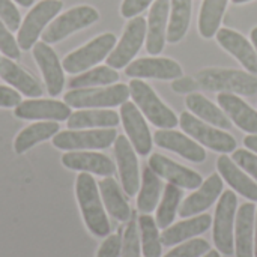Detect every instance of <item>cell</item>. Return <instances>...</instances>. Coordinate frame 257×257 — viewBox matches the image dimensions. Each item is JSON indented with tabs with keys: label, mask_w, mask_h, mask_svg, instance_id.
Segmentation results:
<instances>
[{
	"label": "cell",
	"mask_w": 257,
	"mask_h": 257,
	"mask_svg": "<svg viewBox=\"0 0 257 257\" xmlns=\"http://www.w3.org/2000/svg\"><path fill=\"white\" fill-rule=\"evenodd\" d=\"M200 87L214 92H227L238 95L257 93V77L238 69L206 68L196 75Z\"/></svg>",
	"instance_id": "cell-2"
},
{
	"label": "cell",
	"mask_w": 257,
	"mask_h": 257,
	"mask_svg": "<svg viewBox=\"0 0 257 257\" xmlns=\"http://www.w3.org/2000/svg\"><path fill=\"white\" fill-rule=\"evenodd\" d=\"M232 160L239 166L242 170H245L257 182V155L248 149H236L233 152Z\"/></svg>",
	"instance_id": "cell-42"
},
{
	"label": "cell",
	"mask_w": 257,
	"mask_h": 257,
	"mask_svg": "<svg viewBox=\"0 0 257 257\" xmlns=\"http://www.w3.org/2000/svg\"><path fill=\"white\" fill-rule=\"evenodd\" d=\"M254 203H244L235 221V254L236 257H254Z\"/></svg>",
	"instance_id": "cell-23"
},
{
	"label": "cell",
	"mask_w": 257,
	"mask_h": 257,
	"mask_svg": "<svg viewBox=\"0 0 257 257\" xmlns=\"http://www.w3.org/2000/svg\"><path fill=\"white\" fill-rule=\"evenodd\" d=\"M220 108L245 133L257 134V111L235 93L220 92L217 96Z\"/></svg>",
	"instance_id": "cell-24"
},
{
	"label": "cell",
	"mask_w": 257,
	"mask_h": 257,
	"mask_svg": "<svg viewBox=\"0 0 257 257\" xmlns=\"http://www.w3.org/2000/svg\"><path fill=\"white\" fill-rule=\"evenodd\" d=\"M99 20V14L95 8L83 5V6H75L65 14L59 15L54 18L42 32L41 38L45 44H56L71 33L81 30Z\"/></svg>",
	"instance_id": "cell-10"
},
{
	"label": "cell",
	"mask_w": 257,
	"mask_h": 257,
	"mask_svg": "<svg viewBox=\"0 0 257 257\" xmlns=\"http://www.w3.org/2000/svg\"><path fill=\"white\" fill-rule=\"evenodd\" d=\"M98 188H99V194H101V199L107 212L117 221H122V223L130 221L133 217V212L119 184L111 176H107L98 184Z\"/></svg>",
	"instance_id": "cell-28"
},
{
	"label": "cell",
	"mask_w": 257,
	"mask_h": 257,
	"mask_svg": "<svg viewBox=\"0 0 257 257\" xmlns=\"http://www.w3.org/2000/svg\"><path fill=\"white\" fill-rule=\"evenodd\" d=\"M227 6V0H203L199 15V32L209 39L217 35Z\"/></svg>",
	"instance_id": "cell-34"
},
{
	"label": "cell",
	"mask_w": 257,
	"mask_h": 257,
	"mask_svg": "<svg viewBox=\"0 0 257 257\" xmlns=\"http://www.w3.org/2000/svg\"><path fill=\"white\" fill-rule=\"evenodd\" d=\"M120 116L113 110L86 108L74 111L68 119V130H96V128H116Z\"/></svg>",
	"instance_id": "cell-29"
},
{
	"label": "cell",
	"mask_w": 257,
	"mask_h": 257,
	"mask_svg": "<svg viewBox=\"0 0 257 257\" xmlns=\"http://www.w3.org/2000/svg\"><path fill=\"white\" fill-rule=\"evenodd\" d=\"M161 179L160 176L148 166L143 170V178H142V188L137 197V209L142 214H151L152 211L157 209L160 196H161Z\"/></svg>",
	"instance_id": "cell-33"
},
{
	"label": "cell",
	"mask_w": 257,
	"mask_h": 257,
	"mask_svg": "<svg viewBox=\"0 0 257 257\" xmlns=\"http://www.w3.org/2000/svg\"><path fill=\"white\" fill-rule=\"evenodd\" d=\"M119 80V74L111 66H95L69 80L71 89H87L95 86H110Z\"/></svg>",
	"instance_id": "cell-35"
},
{
	"label": "cell",
	"mask_w": 257,
	"mask_h": 257,
	"mask_svg": "<svg viewBox=\"0 0 257 257\" xmlns=\"http://www.w3.org/2000/svg\"><path fill=\"white\" fill-rule=\"evenodd\" d=\"M125 74L131 78H158L176 80L182 77V68L178 62L167 57H142L131 62L125 68Z\"/></svg>",
	"instance_id": "cell-16"
},
{
	"label": "cell",
	"mask_w": 257,
	"mask_h": 257,
	"mask_svg": "<svg viewBox=\"0 0 257 257\" xmlns=\"http://www.w3.org/2000/svg\"><path fill=\"white\" fill-rule=\"evenodd\" d=\"M114 157L117 161L122 188L126 196L133 197L137 194L140 187V173H139L137 152L134 151L131 142L125 136L117 134L114 140Z\"/></svg>",
	"instance_id": "cell-13"
},
{
	"label": "cell",
	"mask_w": 257,
	"mask_h": 257,
	"mask_svg": "<svg viewBox=\"0 0 257 257\" xmlns=\"http://www.w3.org/2000/svg\"><path fill=\"white\" fill-rule=\"evenodd\" d=\"M251 42H253V45H254V48H256L257 51V27H254L251 30Z\"/></svg>",
	"instance_id": "cell-49"
},
{
	"label": "cell",
	"mask_w": 257,
	"mask_h": 257,
	"mask_svg": "<svg viewBox=\"0 0 257 257\" xmlns=\"http://www.w3.org/2000/svg\"><path fill=\"white\" fill-rule=\"evenodd\" d=\"M169 15H170V0H155V3L149 11L148 33H146V50L152 56H157L164 50Z\"/></svg>",
	"instance_id": "cell-21"
},
{
	"label": "cell",
	"mask_w": 257,
	"mask_h": 257,
	"mask_svg": "<svg viewBox=\"0 0 257 257\" xmlns=\"http://www.w3.org/2000/svg\"><path fill=\"white\" fill-rule=\"evenodd\" d=\"M139 229H140V238H142V251L145 257H161L163 244L161 236L158 232V226L155 223V218L149 214H142L139 217Z\"/></svg>",
	"instance_id": "cell-37"
},
{
	"label": "cell",
	"mask_w": 257,
	"mask_h": 257,
	"mask_svg": "<svg viewBox=\"0 0 257 257\" xmlns=\"http://www.w3.org/2000/svg\"><path fill=\"white\" fill-rule=\"evenodd\" d=\"M217 169L221 179H224L236 193L251 202H257V184L236 166L230 157H227V154H223L217 160Z\"/></svg>",
	"instance_id": "cell-27"
},
{
	"label": "cell",
	"mask_w": 257,
	"mask_h": 257,
	"mask_svg": "<svg viewBox=\"0 0 257 257\" xmlns=\"http://www.w3.org/2000/svg\"><path fill=\"white\" fill-rule=\"evenodd\" d=\"M199 87H200V84L196 77H184L182 75L172 81V89L176 93H191Z\"/></svg>",
	"instance_id": "cell-45"
},
{
	"label": "cell",
	"mask_w": 257,
	"mask_h": 257,
	"mask_svg": "<svg viewBox=\"0 0 257 257\" xmlns=\"http://www.w3.org/2000/svg\"><path fill=\"white\" fill-rule=\"evenodd\" d=\"M182 199V188L167 184L164 188V194L161 199V203L157 206V215H155V223L158 229H167L173 220L176 218V212L179 209V203Z\"/></svg>",
	"instance_id": "cell-36"
},
{
	"label": "cell",
	"mask_w": 257,
	"mask_h": 257,
	"mask_svg": "<svg viewBox=\"0 0 257 257\" xmlns=\"http://www.w3.org/2000/svg\"><path fill=\"white\" fill-rule=\"evenodd\" d=\"M154 0H123L120 6V14L125 18H134L143 12Z\"/></svg>",
	"instance_id": "cell-44"
},
{
	"label": "cell",
	"mask_w": 257,
	"mask_h": 257,
	"mask_svg": "<svg viewBox=\"0 0 257 257\" xmlns=\"http://www.w3.org/2000/svg\"><path fill=\"white\" fill-rule=\"evenodd\" d=\"M202 257H221V256H220V251H218V250H209L206 254H203Z\"/></svg>",
	"instance_id": "cell-51"
},
{
	"label": "cell",
	"mask_w": 257,
	"mask_h": 257,
	"mask_svg": "<svg viewBox=\"0 0 257 257\" xmlns=\"http://www.w3.org/2000/svg\"><path fill=\"white\" fill-rule=\"evenodd\" d=\"M14 2H17L18 5H21L23 8H29V6H32L33 5V2L35 0H14Z\"/></svg>",
	"instance_id": "cell-48"
},
{
	"label": "cell",
	"mask_w": 257,
	"mask_h": 257,
	"mask_svg": "<svg viewBox=\"0 0 257 257\" xmlns=\"http://www.w3.org/2000/svg\"><path fill=\"white\" fill-rule=\"evenodd\" d=\"M57 133H59V123L54 120H41L32 123L18 133V136L14 140V151L18 155H21L29 149H32L35 145L54 137Z\"/></svg>",
	"instance_id": "cell-31"
},
{
	"label": "cell",
	"mask_w": 257,
	"mask_h": 257,
	"mask_svg": "<svg viewBox=\"0 0 257 257\" xmlns=\"http://www.w3.org/2000/svg\"><path fill=\"white\" fill-rule=\"evenodd\" d=\"M254 257H257V209H256V224H254Z\"/></svg>",
	"instance_id": "cell-50"
},
{
	"label": "cell",
	"mask_w": 257,
	"mask_h": 257,
	"mask_svg": "<svg viewBox=\"0 0 257 257\" xmlns=\"http://www.w3.org/2000/svg\"><path fill=\"white\" fill-rule=\"evenodd\" d=\"M212 224V218L208 214H202L188 220H184L181 223H176L173 226H169L161 233V244L166 247H173L176 244L185 242L188 239H193L202 233H205Z\"/></svg>",
	"instance_id": "cell-25"
},
{
	"label": "cell",
	"mask_w": 257,
	"mask_h": 257,
	"mask_svg": "<svg viewBox=\"0 0 257 257\" xmlns=\"http://www.w3.org/2000/svg\"><path fill=\"white\" fill-rule=\"evenodd\" d=\"M217 42L229 51L232 56H235L239 63L253 75H257V53L256 48L251 45L250 41L245 39L239 32L221 27L217 32Z\"/></svg>",
	"instance_id": "cell-22"
},
{
	"label": "cell",
	"mask_w": 257,
	"mask_h": 257,
	"mask_svg": "<svg viewBox=\"0 0 257 257\" xmlns=\"http://www.w3.org/2000/svg\"><path fill=\"white\" fill-rule=\"evenodd\" d=\"M117 133L114 128L96 130H66L53 137V145L60 151H96L107 149L114 143Z\"/></svg>",
	"instance_id": "cell-6"
},
{
	"label": "cell",
	"mask_w": 257,
	"mask_h": 257,
	"mask_svg": "<svg viewBox=\"0 0 257 257\" xmlns=\"http://www.w3.org/2000/svg\"><path fill=\"white\" fill-rule=\"evenodd\" d=\"M0 78L29 98H38L44 93L39 81L17 63H14L12 59L0 57Z\"/></svg>",
	"instance_id": "cell-26"
},
{
	"label": "cell",
	"mask_w": 257,
	"mask_h": 257,
	"mask_svg": "<svg viewBox=\"0 0 257 257\" xmlns=\"http://www.w3.org/2000/svg\"><path fill=\"white\" fill-rule=\"evenodd\" d=\"M32 50H33V57L44 75L48 95L57 96L65 86L62 62L59 60L56 51L50 47V44H45L44 41L36 42Z\"/></svg>",
	"instance_id": "cell-15"
},
{
	"label": "cell",
	"mask_w": 257,
	"mask_h": 257,
	"mask_svg": "<svg viewBox=\"0 0 257 257\" xmlns=\"http://www.w3.org/2000/svg\"><path fill=\"white\" fill-rule=\"evenodd\" d=\"M211 250L208 241L202 238H196L191 241H187L185 244L178 245L172 251H169L164 257H202Z\"/></svg>",
	"instance_id": "cell-39"
},
{
	"label": "cell",
	"mask_w": 257,
	"mask_h": 257,
	"mask_svg": "<svg viewBox=\"0 0 257 257\" xmlns=\"http://www.w3.org/2000/svg\"><path fill=\"white\" fill-rule=\"evenodd\" d=\"M63 3L60 0H41L36 3L18 29L17 42L21 50H30L38 42V38L45 30L47 24L62 11Z\"/></svg>",
	"instance_id": "cell-9"
},
{
	"label": "cell",
	"mask_w": 257,
	"mask_h": 257,
	"mask_svg": "<svg viewBox=\"0 0 257 257\" xmlns=\"http://www.w3.org/2000/svg\"><path fill=\"white\" fill-rule=\"evenodd\" d=\"M148 33V23L143 17L137 15L130 20V23L125 27V32L120 38V41L116 44V47L111 50V53L107 56V65L113 69H122L126 68L133 59L140 51Z\"/></svg>",
	"instance_id": "cell-11"
},
{
	"label": "cell",
	"mask_w": 257,
	"mask_h": 257,
	"mask_svg": "<svg viewBox=\"0 0 257 257\" xmlns=\"http://www.w3.org/2000/svg\"><path fill=\"white\" fill-rule=\"evenodd\" d=\"M179 125L185 134L191 136L196 142L220 154H230L236 151V140L233 136L223 133L220 128L208 125L197 119L190 111H184L179 117Z\"/></svg>",
	"instance_id": "cell-7"
},
{
	"label": "cell",
	"mask_w": 257,
	"mask_h": 257,
	"mask_svg": "<svg viewBox=\"0 0 257 257\" xmlns=\"http://www.w3.org/2000/svg\"><path fill=\"white\" fill-rule=\"evenodd\" d=\"M149 167L160 178L169 181V184H173L179 188L197 190L203 184V178L197 172H194L188 167H184V166L172 161L170 158H167L161 154H152L151 155Z\"/></svg>",
	"instance_id": "cell-14"
},
{
	"label": "cell",
	"mask_w": 257,
	"mask_h": 257,
	"mask_svg": "<svg viewBox=\"0 0 257 257\" xmlns=\"http://www.w3.org/2000/svg\"><path fill=\"white\" fill-rule=\"evenodd\" d=\"M15 116L24 120H68L71 107L66 102L56 99H27L15 107Z\"/></svg>",
	"instance_id": "cell-17"
},
{
	"label": "cell",
	"mask_w": 257,
	"mask_h": 257,
	"mask_svg": "<svg viewBox=\"0 0 257 257\" xmlns=\"http://www.w3.org/2000/svg\"><path fill=\"white\" fill-rule=\"evenodd\" d=\"M20 102H21L20 92L6 86H0V107L11 108V107H17Z\"/></svg>",
	"instance_id": "cell-46"
},
{
	"label": "cell",
	"mask_w": 257,
	"mask_h": 257,
	"mask_svg": "<svg viewBox=\"0 0 257 257\" xmlns=\"http://www.w3.org/2000/svg\"><path fill=\"white\" fill-rule=\"evenodd\" d=\"M223 185L224 184L218 173L211 175L206 181H203V184L197 188L196 193L190 194L182 202V205H179V209H178L179 217L188 218V217L197 215L209 209L215 203V200L221 196Z\"/></svg>",
	"instance_id": "cell-18"
},
{
	"label": "cell",
	"mask_w": 257,
	"mask_h": 257,
	"mask_svg": "<svg viewBox=\"0 0 257 257\" xmlns=\"http://www.w3.org/2000/svg\"><path fill=\"white\" fill-rule=\"evenodd\" d=\"M120 120L134 151L142 157L149 155L152 151V136L143 113L134 102L126 101L120 105Z\"/></svg>",
	"instance_id": "cell-12"
},
{
	"label": "cell",
	"mask_w": 257,
	"mask_h": 257,
	"mask_svg": "<svg viewBox=\"0 0 257 257\" xmlns=\"http://www.w3.org/2000/svg\"><path fill=\"white\" fill-rule=\"evenodd\" d=\"M233 3H236V5H241V3H247V2H251V0H232Z\"/></svg>",
	"instance_id": "cell-52"
},
{
	"label": "cell",
	"mask_w": 257,
	"mask_h": 257,
	"mask_svg": "<svg viewBox=\"0 0 257 257\" xmlns=\"http://www.w3.org/2000/svg\"><path fill=\"white\" fill-rule=\"evenodd\" d=\"M244 145L248 151H253L254 154H257V134H253V136H247L244 139Z\"/></svg>",
	"instance_id": "cell-47"
},
{
	"label": "cell",
	"mask_w": 257,
	"mask_h": 257,
	"mask_svg": "<svg viewBox=\"0 0 257 257\" xmlns=\"http://www.w3.org/2000/svg\"><path fill=\"white\" fill-rule=\"evenodd\" d=\"M154 142L157 146L176 152L178 155L191 163H203L206 160L205 149L194 139H190L188 136H184L179 131L158 130L154 134Z\"/></svg>",
	"instance_id": "cell-19"
},
{
	"label": "cell",
	"mask_w": 257,
	"mask_h": 257,
	"mask_svg": "<svg viewBox=\"0 0 257 257\" xmlns=\"http://www.w3.org/2000/svg\"><path fill=\"white\" fill-rule=\"evenodd\" d=\"M0 20L11 32H15L21 26V15L12 0H0Z\"/></svg>",
	"instance_id": "cell-41"
},
{
	"label": "cell",
	"mask_w": 257,
	"mask_h": 257,
	"mask_svg": "<svg viewBox=\"0 0 257 257\" xmlns=\"http://www.w3.org/2000/svg\"><path fill=\"white\" fill-rule=\"evenodd\" d=\"M140 236L136 218H131L123 230L120 257H140Z\"/></svg>",
	"instance_id": "cell-38"
},
{
	"label": "cell",
	"mask_w": 257,
	"mask_h": 257,
	"mask_svg": "<svg viewBox=\"0 0 257 257\" xmlns=\"http://www.w3.org/2000/svg\"><path fill=\"white\" fill-rule=\"evenodd\" d=\"M191 21V0H170V15L167 26V38L166 41L170 44L179 42Z\"/></svg>",
	"instance_id": "cell-32"
},
{
	"label": "cell",
	"mask_w": 257,
	"mask_h": 257,
	"mask_svg": "<svg viewBox=\"0 0 257 257\" xmlns=\"http://www.w3.org/2000/svg\"><path fill=\"white\" fill-rule=\"evenodd\" d=\"M98 185L90 173H80L75 181V196L86 227L93 236L107 238L110 235V223L104 209Z\"/></svg>",
	"instance_id": "cell-1"
},
{
	"label": "cell",
	"mask_w": 257,
	"mask_h": 257,
	"mask_svg": "<svg viewBox=\"0 0 257 257\" xmlns=\"http://www.w3.org/2000/svg\"><path fill=\"white\" fill-rule=\"evenodd\" d=\"M20 45L17 42V39L12 36V32L6 27V24L0 20V51L12 60L20 59Z\"/></svg>",
	"instance_id": "cell-40"
},
{
	"label": "cell",
	"mask_w": 257,
	"mask_h": 257,
	"mask_svg": "<svg viewBox=\"0 0 257 257\" xmlns=\"http://www.w3.org/2000/svg\"><path fill=\"white\" fill-rule=\"evenodd\" d=\"M185 104L188 107L190 111L194 113V116L206 120L209 125L217 126L220 130H230L232 123L230 119L227 117V114L218 108L215 104H212L208 98H205L202 93L193 92L185 98Z\"/></svg>",
	"instance_id": "cell-30"
},
{
	"label": "cell",
	"mask_w": 257,
	"mask_h": 257,
	"mask_svg": "<svg viewBox=\"0 0 257 257\" xmlns=\"http://www.w3.org/2000/svg\"><path fill=\"white\" fill-rule=\"evenodd\" d=\"M114 47L116 36L113 33H102L86 45L65 56V59L62 60L63 71H66L68 74H81L99 63L101 60L107 59V56Z\"/></svg>",
	"instance_id": "cell-5"
},
{
	"label": "cell",
	"mask_w": 257,
	"mask_h": 257,
	"mask_svg": "<svg viewBox=\"0 0 257 257\" xmlns=\"http://www.w3.org/2000/svg\"><path fill=\"white\" fill-rule=\"evenodd\" d=\"M238 199L232 190L224 191L220 196L215 217H214V244L217 250L224 256H232L235 250L233 226L236 221Z\"/></svg>",
	"instance_id": "cell-8"
},
{
	"label": "cell",
	"mask_w": 257,
	"mask_h": 257,
	"mask_svg": "<svg viewBox=\"0 0 257 257\" xmlns=\"http://www.w3.org/2000/svg\"><path fill=\"white\" fill-rule=\"evenodd\" d=\"M62 164L69 170L93 173L104 178L116 172L113 161L107 155L92 151H69L62 157Z\"/></svg>",
	"instance_id": "cell-20"
},
{
	"label": "cell",
	"mask_w": 257,
	"mask_h": 257,
	"mask_svg": "<svg viewBox=\"0 0 257 257\" xmlns=\"http://www.w3.org/2000/svg\"><path fill=\"white\" fill-rule=\"evenodd\" d=\"M120 248H122L120 232L114 233V235H108L105 238V241L101 244L95 257H120Z\"/></svg>",
	"instance_id": "cell-43"
},
{
	"label": "cell",
	"mask_w": 257,
	"mask_h": 257,
	"mask_svg": "<svg viewBox=\"0 0 257 257\" xmlns=\"http://www.w3.org/2000/svg\"><path fill=\"white\" fill-rule=\"evenodd\" d=\"M130 96V86L119 83L108 87L71 89L63 99L71 108H110L122 105Z\"/></svg>",
	"instance_id": "cell-4"
},
{
	"label": "cell",
	"mask_w": 257,
	"mask_h": 257,
	"mask_svg": "<svg viewBox=\"0 0 257 257\" xmlns=\"http://www.w3.org/2000/svg\"><path fill=\"white\" fill-rule=\"evenodd\" d=\"M128 86L134 104L158 130H172L179 125L176 114L158 98L149 84L140 78H133Z\"/></svg>",
	"instance_id": "cell-3"
}]
</instances>
